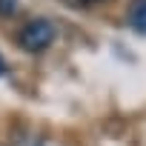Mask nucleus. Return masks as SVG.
<instances>
[{
    "instance_id": "nucleus-1",
    "label": "nucleus",
    "mask_w": 146,
    "mask_h": 146,
    "mask_svg": "<svg viewBox=\"0 0 146 146\" xmlns=\"http://www.w3.org/2000/svg\"><path fill=\"white\" fill-rule=\"evenodd\" d=\"M54 37H57V29H54V23L46 20V17H35V20H29V23L17 32L20 49H23V52H32V54L46 52V49L54 43Z\"/></svg>"
},
{
    "instance_id": "nucleus-2",
    "label": "nucleus",
    "mask_w": 146,
    "mask_h": 146,
    "mask_svg": "<svg viewBox=\"0 0 146 146\" xmlns=\"http://www.w3.org/2000/svg\"><path fill=\"white\" fill-rule=\"evenodd\" d=\"M129 26L137 35H146V0H132V6H129Z\"/></svg>"
},
{
    "instance_id": "nucleus-3",
    "label": "nucleus",
    "mask_w": 146,
    "mask_h": 146,
    "mask_svg": "<svg viewBox=\"0 0 146 146\" xmlns=\"http://www.w3.org/2000/svg\"><path fill=\"white\" fill-rule=\"evenodd\" d=\"M60 3H66V6H72V9H89V6L106 3V0H60Z\"/></svg>"
},
{
    "instance_id": "nucleus-4",
    "label": "nucleus",
    "mask_w": 146,
    "mask_h": 146,
    "mask_svg": "<svg viewBox=\"0 0 146 146\" xmlns=\"http://www.w3.org/2000/svg\"><path fill=\"white\" fill-rule=\"evenodd\" d=\"M15 12H17V0H0V15L3 17H9Z\"/></svg>"
},
{
    "instance_id": "nucleus-5",
    "label": "nucleus",
    "mask_w": 146,
    "mask_h": 146,
    "mask_svg": "<svg viewBox=\"0 0 146 146\" xmlns=\"http://www.w3.org/2000/svg\"><path fill=\"white\" fill-rule=\"evenodd\" d=\"M15 146H43V143H40L37 137H20V140H17Z\"/></svg>"
},
{
    "instance_id": "nucleus-6",
    "label": "nucleus",
    "mask_w": 146,
    "mask_h": 146,
    "mask_svg": "<svg viewBox=\"0 0 146 146\" xmlns=\"http://www.w3.org/2000/svg\"><path fill=\"white\" fill-rule=\"evenodd\" d=\"M0 75H6V60H3V54H0Z\"/></svg>"
}]
</instances>
